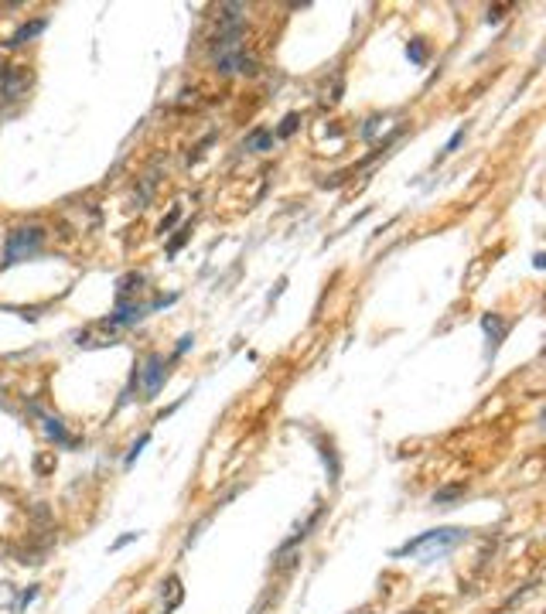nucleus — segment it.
I'll use <instances>...</instances> for the list:
<instances>
[{"instance_id": "obj_17", "label": "nucleus", "mask_w": 546, "mask_h": 614, "mask_svg": "<svg viewBox=\"0 0 546 614\" xmlns=\"http://www.w3.org/2000/svg\"><path fill=\"white\" fill-rule=\"evenodd\" d=\"M461 140H465V127H461V130H458V134L451 137V144H448V147H444V154H451V151H458V144H461Z\"/></svg>"}, {"instance_id": "obj_21", "label": "nucleus", "mask_w": 546, "mask_h": 614, "mask_svg": "<svg viewBox=\"0 0 546 614\" xmlns=\"http://www.w3.org/2000/svg\"><path fill=\"white\" fill-rule=\"evenodd\" d=\"M410 614H424V611H410Z\"/></svg>"}, {"instance_id": "obj_14", "label": "nucleus", "mask_w": 546, "mask_h": 614, "mask_svg": "<svg viewBox=\"0 0 546 614\" xmlns=\"http://www.w3.org/2000/svg\"><path fill=\"white\" fill-rule=\"evenodd\" d=\"M407 55L413 58V62H424V58H427V48H424V45H420V41H410Z\"/></svg>"}, {"instance_id": "obj_11", "label": "nucleus", "mask_w": 546, "mask_h": 614, "mask_svg": "<svg viewBox=\"0 0 546 614\" xmlns=\"http://www.w3.org/2000/svg\"><path fill=\"white\" fill-rule=\"evenodd\" d=\"M164 591H168V604H164V611H175L178 604H181V597H185V591H181V580H178V577H168Z\"/></svg>"}, {"instance_id": "obj_5", "label": "nucleus", "mask_w": 546, "mask_h": 614, "mask_svg": "<svg viewBox=\"0 0 546 614\" xmlns=\"http://www.w3.org/2000/svg\"><path fill=\"white\" fill-rule=\"evenodd\" d=\"M28 86H31V72L24 65H11L4 72V96L7 99H21L28 93Z\"/></svg>"}, {"instance_id": "obj_18", "label": "nucleus", "mask_w": 546, "mask_h": 614, "mask_svg": "<svg viewBox=\"0 0 546 614\" xmlns=\"http://www.w3.org/2000/svg\"><path fill=\"white\" fill-rule=\"evenodd\" d=\"M502 11H506V7H488V21H499L502 18Z\"/></svg>"}, {"instance_id": "obj_20", "label": "nucleus", "mask_w": 546, "mask_h": 614, "mask_svg": "<svg viewBox=\"0 0 546 614\" xmlns=\"http://www.w3.org/2000/svg\"><path fill=\"white\" fill-rule=\"evenodd\" d=\"M52 468V458H38V471H48Z\"/></svg>"}, {"instance_id": "obj_15", "label": "nucleus", "mask_w": 546, "mask_h": 614, "mask_svg": "<svg viewBox=\"0 0 546 614\" xmlns=\"http://www.w3.org/2000/svg\"><path fill=\"white\" fill-rule=\"evenodd\" d=\"M178 219H181V209H171V215H168V219H164V222L157 226V232H168V229H171V226L178 222Z\"/></svg>"}, {"instance_id": "obj_3", "label": "nucleus", "mask_w": 546, "mask_h": 614, "mask_svg": "<svg viewBox=\"0 0 546 614\" xmlns=\"http://www.w3.org/2000/svg\"><path fill=\"white\" fill-rule=\"evenodd\" d=\"M45 243V229L41 226H21V229L11 232L7 239V263H21L28 256H35Z\"/></svg>"}, {"instance_id": "obj_1", "label": "nucleus", "mask_w": 546, "mask_h": 614, "mask_svg": "<svg viewBox=\"0 0 546 614\" xmlns=\"http://www.w3.org/2000/svg\"><path fill=\"white\" fill-rule=\"evenodd\" d=\"M215 65H219L222 76H233V72L256 76V58L246 55V48H243V28L219 31V38H215Z\"/></svg>"}, {"instance_id": "obj_16", "label": "nucleus", "mask_w": 546, "mask_h": 614, "mask_svg": "<svg viewBox=\"0 0 546 614\" xmlns=\"http://www.w3.org/2000/svg\"><path fill=\"white\" fill-rule=\"evenodd\" d=\"M147 441H151V437L144 434V437H140V441H136L134 447H130V454H127V464H134V460H136V454H140V447H144V444H147Z\"/></svg>"}, {"instance_id": "obj_7", "label": "nucleus", "mask_w": 546, "mask_h": 614, "mask_svg": "<svg viewBox=\"0 0 546 614\" xmlns=\"http://www.w3.org/2000/svg\"><path fill=\"white\" fill-rule=\"evenodd\" d=\"M41 31H45V18L31 21V24H24V28H18V35H14V38L7 41V45H14V48H18V45H24V41H31L35 35H41Z\"/></svg>"}, {"instance_id": "obj_10", "label": "nucleus", "mask_w": 546, "mask_h": 614, "mask_svg": "<svg viewBox=\"0 0 546 614\" xmlns=\"http://www.w3.org/2000/svg\"><path fill=\"white\" fill-rule=\"evenodd\" d=\"M243 147H246V151H270L273 147V134H267V130H256V134H250L246 137V144H243Z\"/></svg>"}, {"instance_id": "obj_9", "label": "nucleus", "mask_w": 546, "mask_h": 614, "mask_svg": "<svg viewBox=\"0 0 546 614\" xmlns=\"http://www.w3.org/2000/svg\"><path fill=\"white\" fill-rule=\"evenodd\" d=\"M140 284H144V277H140V273H127V277L117 284V301H127L130 294H136V290H140Z\"/></svg>"}, {"instance_id": "obj_2", "label": "nucleus", "mask_w": 546, "mask_h": 614, "mask_svg": "<svg viewBox=\"0 0 546 614\" xmlns=\"http://www.w3.org/2000/svg\"><path fill=\"white\" fill-rule=\"evenodd\" d=\"M465 536H468L465 529H434V533H424V536L403 543L400 550H393V557L420 553V557H427V560H437V557H444L448 550H454L458 543H465Z\"/></svg>"}, {"instance_id": "obj_13", "label": "nucleus", "mask_w": 546, "mask_h": 614, "mask_svg": "<svg viewBox=\"0 0 546 614\" xmlns=\"http://www.w3.org/2000/svg\"><path fill=\"white\" fill-rule=\"evenodd\" d=\"M297 123H301V116L287 113V116H284V123H280V130H277V137H291L294 130H297Z\"/></svg>"}, {"instance_id": "obj_4", "label": "nucleus", "mask_w": 546, "mask_h": 614, "mask_svg": "<svg viewBox=\"0 0 546 614\" xmlns=\"http://www.w3.org/2000/svg\"><path fill=\"white\" fill-rule=\"evenodd\" d=\"M140 376H144V400H154L157 389L164 386V376H168L164 359H161V355H151V359L144 362V369H140Z\"/></svg>"}, {"instance_id": "obj_19", "label": "nucleus", "mask_w": 546, "mask_h": 614, "mask_svg": "<svg viewBox=\"0 0 546 614\" xmlns=\"http://www.w3.org/2000/svg\"><path fill=\"white\" fill-rule=\"evenodd\" d=\"M134 539H136V533H127V536H120V539H117V550H120V546H127V543H134Z\"/></svg>"}, {"instance_id": "obj_12", "label": "nucleus", "mask_w": 546, "mask_h": 614, "mask_svg": "<svg viewBox=\"0 0 546 614\" xmlns=\"http://www.w3.org/2000/svg\"><path fill=\"white\" fill-rule=\"evenodd\" d=\"M458 495H465V485H451V488H441V492L434 495V505H448V502H454Z\"/></svg>"}, {"instance_id": "obj_6", "label": "nucleus", "mask_w": 546, "mask_h": 614, "mask_svg": "<svg viewBox=\"0 0 546 614\" xmlns=\"http://www.w3.org/2000/svg\"><path fill=\"white\" fill-rule=\"evenodd\" d=\"M144 311L147 307L140 304H130V301H117V311L110 314V321H106V328H120V325H136L140 318H144Z\"/></svg>"}, {"instance_id": "obj_8", "label": "nucleus", "mask_w": 546, "mask_h": 614, "mask_svg": "<svg viewBox=\"0 0 546 614\" xmlns=\"http://www.w3.org/2000/svg\"><path fill=\"white\" fill-rule=\"evenodd\" d=\"M482 328L488 331V338H492V352H495L499 342H502V335H506V325H502L495 314H485V318H482Z\"/></svg>"}]
</instances>
